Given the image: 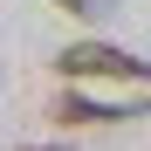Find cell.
<instances>
[{"instance_id": "obj_1", "label": "cell", "mask_w": 151, "mask_h": 151, "mask_svg": "<svg viewBox=\"0 0 151 151\" xmlns=\"http://www.w3.org/2000/svg\"><path fill=\"white\" fill-rule=\"evenodd\" d=\"M55 69L62 76H117V83H151V62H137V55H124V48H110V41H69L62 55H55Z\"/></svg>"}, {"instance_id": "obj_2", "label": "cell", "mask_w": 151, "mask_h": 151, "mask_svg": "<svg viewBox=\"0 0 151 151\" xmlns=\"http://www.w3.org/2000/svg\"><path fill=\"white\" fill-rule=\"evenodd\" d=\"M55 117H62V124H124V117H144V103H89V96H62Z\"/></svg>"}, {"instance_id": "obj_3", "label": "cell", "mask_w": 151, "mask_h": 151, "mask_svg": "<svg viewBox=\"0 0 151 151\" xmlns=\"http://www.w3.org/2000/svg\"><path fill=\"white\" fill-rule=\"evenodd\" d=\"M62 14H83V21H103V14H117V0H55Z\"/></svg>"}, {"instance_id": "obj_4", "label": "cell", "mask_w": 151, "mask_h": 151, "mask_svg": "<svg viewBox=\"0 0 151 151\" xmlns=\"http://www.w3.org/2000/svg\"><path fill=\"white\" fill-rule=\"evenodd\" d=\"M48 151H62V144H48Z\"/></svg>"}]
</instances>
